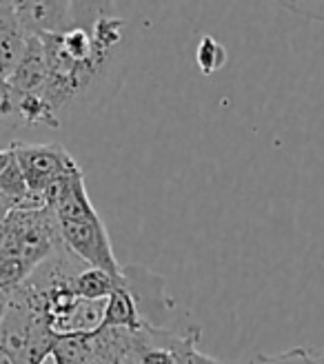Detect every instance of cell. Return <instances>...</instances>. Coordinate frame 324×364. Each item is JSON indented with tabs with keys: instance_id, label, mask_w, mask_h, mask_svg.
<instances>
[{
	"instance_id": "obj_2",
	"label": "cell",
	"mask_w": 324,
	"mask_h": 364,
	"mask_svg": "<svg viewBox=\"0 0 324 364\" xmlns=\"http://www.w3.org/2000/svg\"><path fill=\"white\" fill-rule=\"evenodd\" d=\"M63 247L76 256L82 264L107 271L109 276L120 278L122 264L116 260L109 231L100 220L98 211L82 218H71V220H58Z\"/></svg>"
},
{
	"instance_id": "obj_10",
	"label": "cell",
	"mask_w": 324,
	"mask_h": 364,
	"mask_svg": "<svg viewBox=\"0 0 324 364\" xmlns=\"http://www.w3.org/2000/svg\"><path fill=\"white\" fill-rule=\"evenodd\" d=\"M9 151H11V147H9ZM0 196H5L7 200H11L16 207L23 205L25 200L31 198V191L27 187L25 173H23L21 165H18L14 151L9 156V162L5 165V169L0 171Z\"/></svg>"
},
{
	"instance_id": "obj_1",
	"label": "cell",
	"mask_w": 324,
	"mask_h": 364,
	"mask_svg": "<svg viewBox=\"0 0 324 364\" xmlns=\"http://www.w3.org/2000/svg\"><path fill=\"white\" fill-rule=\"evenodd\" d=\"M0 233H3V258H21L33 271L63 247L58 218L47 207H16L0 225Z\"/></svg>"
},
{
	"instance_id": "obj_12",
	"label": "cell",
	"mask_w": 324,
	"mask_h": 364,
	"mask_svg": "<svg viewBox=\"0 0 324 364\" xmlns=\"http://www.w3.org/2000/svg\"><path fill=\"white\" fill-rule=\"evenodd\" d=\"M249 364H313L307 349L304 347H296L282 353H274V355H256Z\"/></svg>"
},
{
	"instance_id": "obj_13",
	"label": "cell",
	"mask_w": 324,
	"mask_h": 364,
	"mask_svg": "<svg viewBox=\"0 0 324 364\" xmlns=\"http://www.w3.org/2000/svg\"><path fill=\"white\" fill-rule=\"evenodd\" d=\"M138 364H173V355L167 349H160V347H151V344H140L138 342Z\"/></svg>"
},
{
	"instance_id": "obj_7",
	"label": "cell",
	"mask_w": 324,
	"mask_h": 364,
	"mask_svg": "<svg viewBox=\"0 0 324 364\" xmlns=\"http://www.w3.org/2000/svg\"><path fill=\"white\" fill-rule=\"evenodd\" d=\"M142 324H145V320H142L138 304L131 296V291L127 289V284H124V276H122V282L114 289V294L104 302L100 329H124L134 333Z\"/></svg>"
},
{
	"instance_id": "obj_17",
	"label": "cell",
	"mask_w": 324,
	"mask_h": 364,
	"mask_svg": "<svg viewBox=\"0 0 324 364\" xmlns=\"http://www.w3.org/2000/svg\"><path fill=\"white\" fill-rule=\"evenodd\" d=\"M307 353H309V358H311L313 364H324V349L307 347Z\"/></svg>"
},
{
	"instance_id": "obj_19",
	"label": "cell",
	"mask_w": 324,
	"mask_h": 364,
	"mask_svg": "<svg viewBox=\"0 0 324 364\" xmlns=\"http://www.w3.org/2000/svg\"><path fill=\"white\" fill-rule=\"evenodd\" d=\"M207 364H222V362H218V360H213V358H209V362Z\"/></svg>"
},
{
	"instance_id": "obj_18",
	"label": "cell",
	"mask_w": 324,
	"mask_h": 364,
	"mask_svg": "<svg viewBox=\"0 0 324 364\" xmlns=\"http://www.w3.org/2000/svg\"><path fill=\"white\" fill-rule=\"evenodd\" d=\"M9 156H11L9 147H7V149H0V171H3V169H5V165L9 162Z\"/></svg>"
},
{
	"instance_id": "obj_4",
	"label": "cell",
	"mask_w": 324,
	"mask_h": 364,
	"mask_svg": "<svg viewBox=\"0 0 324 364\" xmlns=\"http://www.w3.org/2000/svg\"><path fill=\"white\" fill-rule=\"evenodd\" d=\"M16 16L23 31L27 36H36V38L65 33L76 25L71 3H53V0H45V3H33V0L16 3Z\"/></svg>"
},
{
	"instance_id": "obj_16",
	"label": "cell",
	"mask_w": 324,
	"mask_h": 364,
	"mask_svg": "<svg viewBox=\"0 0 324 364\" xmlns=\"http://www.w3.org/2000/svg\"><path fill=\"white\" fill-rule=\"evenodd\" d=\"M16 209V205L11 203V200H7L5 196H0V225L5 223V218Z\"/></svg>"
},
{
	"instance_id": "obj_11",
	"label": "cell",
	"mask_w": 324,
	"mask_h": 364,
	"mask_svg": "<svg viewBox=\"0 0 324 364\" xmlns=\"http://www.w3.org/2000/svg\"><path fill=\"white\" fill-rule=\"evenodd\" d=\"M195 65L205 76H213L227 65V49L222 43H218L213 36H202L195 49Z\"/></svg>"
},
{
	"instance_id": "obj_3",
	"label": "cell",
	"mask_w": 324,
	"mask_h": 364,
	"mask_svg": "<svg viewBox=\"0 0 324 364\" xmlns=\"http://www.w3.org/2000/svg\"><path fill=\"white\" fill-rule=\"evenodd\" d=\"M18 165H21L27 187L33 196H43L58 180L80 173L78 162L69 156L63 144H27L11 142L9 144Z\"/></svg>"
},
{
	"instance_id": "obj_14",
	"label": "cell",
	"mask_w": 324,
	"mask_h": 364,
	"mask_svg": "<svg viewBox=\"0 0 324 364\" xmlns=\"http://www.w3.org/2000/svg\"><path fill=\"white\" fill-rule=\"evenodd\" d=\"M14 114V89L7 80L0 78V120Z\"/></svg>"
},
{
	"instance_id": "obj_8",
	"label": "cell",
	"mask_w": 324,
	"mask_h": 364,
	"mask_svg": "<svg viewBox=\"0 0 324 364\" xmlns=\"http://www.w3.org/2000/svg\"><path fill=\"white\" fill-rule=\"evenodd\" d=\"M122 282L120 278L109 276L107 271L100 269H92V267H85L76 280H74V291L80 300H89V302H104L114 294V289Z\"/></svg>"
},
{
	"instance_id": "obj_15",
	"label": "cell",
	"mask_w": 324,
	"mask_h": 364,
	"mask_svg": "<svg viewBox=\"0 0 324 364\" xmlns=\"http://www.w3.org/2000/svg\"><path fill=\"white\" fill-rule=\"evenodd\" d=\"M11 294H14V289H0V324H3V320H5V316L9 311Z\"/></svg>"
},
{
	"instance_id": "obj_9",
	"label": "cell",
	"mask_w": 324,
	"mask_h": 364,
	"mask_svg": "<svg viewBox=\"0 0 324 364\" xmlns=\"http://www.w3.org/2000/svg\"><path fill=\"white\" fill-rule=\"evenodd\" d=\"M14 114L21 116L27 124H47L58 129L60 118L53 114L43 94H16L14 91Z\"/></svg>"
},
{
	"instance_id": "obj_5",
	"label": "cell",
	"mask_w": 324,
	"mask_h": 364,
	"mask_svg": "<svg viewBox=\"0 0 324 364\" xmlns=\"http://www.w3.org/2000/svg\"><path fill=\"white\" fill-rule=\"evenodd\" d=\"M9 87L16 94H40L47 82V63L43 41L36 36H27V49L21 63L7 78Z\"/></svg>"
},
{
	"instance_id": "obj_6",
	"label": "cell",
	"mask_w": 324,
	"mask_h": 364,
	"mask_svg": "<svg viewBox=\"0 0 324 364\" xmlns=\"http://www.w3.org/2000/svg\"><path fill=\"white\" fill-rule=\"evenodd\" d=\"M27 49V33L16 16V3H0V78L7 80Z\"/></svg>"
}]
</instances>
